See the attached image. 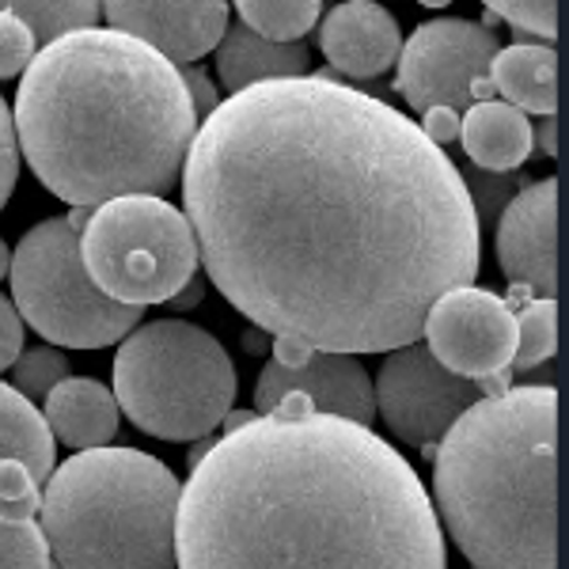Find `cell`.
Masks as SVG:
<instances>
[{
	"instance_id": "1",
	"label": "cell",
	"mask_w": 569,
	"mask_h": 569,
	"mask_svg": "<svg viewBox=\"0 0 569 569\" xmlns=\"http://www.w3.org/2000/svg\"><path fill=\"white\" fill-rule=\"evenodd\" d=\"M182 206L206 278L273 338L391 353L479 278L463 171L415 118L330 77L270 80L201 118Z\"/></svg>"
},
{
	"instance_id": "2",
	"label": "cell",
	"mask_w": 569,
	"mask_h": 569,
	"mask_svg": "<svg viewBox=\"0 0 569 569\" xmlns=\"http://www.w3.org/2000/svg\"><path fill=\"white\" fill-rule=\"evenodd\" d=\"M179 569H448L418 471L369 426L289 395L194 460Z\"/></svg>"
},
{
	"instance_id": "3",
	"label": "cell",
	"mask_w": 569,
	"mask_h": 569,
	"mask_svg": "<svg viewBox=\"0 0 569 569\" xmlns=\"http://www.w3.org/2000/svg\"><path fill=\"white\" fill-rule=\"evenodd\" d=\"M16 144L72 209L163 198L182 176L198 114L179 66L110 27L42 46L16 91Z\"/></svg>"
},
{
	"instance_id": "4",
	"label": "cell",
	"mask_w": 569,
	"mask_h": 569,
	"mask_svg": "<svg viewBox=\"0 0 569 569\" xmlns=\"http://www.w3.org/2000/svg\"><path fill=\"white\" fill-rule=\"evenodd\" d=\"M437 520L475 569H558V395L479 399L437 445Z\"/></svg>"
},
{
	"instance_id": "5",
	"label": "cell",
	"mask_w": 569,
	"mask_h": 569,
	"mask_svg": "<svg viewBox=\"0 0 569 569\" xmlns=\"http://www.w3.org/2000/svg\"><path fill=\"white\" fill-rule=\"evenodd\" d=\"M182 482L137 448H91L53 467L39 528L58 569H176Z\"/></svg>"
},
{
	"instance_id": "6",
	"label": "cell",
	"mask_w": 569,
	"mask_h": 569,
	"mask_svg": "<svg viewBox=\"0 0 569 569\" xmlns=\"http://www.w3.org/2000/svg\"><path fill=\"white\" fill-rule=\"evenodd\" d=\"M236 369L224 346L187 319L130 330L114 353V402L141 433L201 440L232 415Z\"/></svg>"
},
{
	"instance_id": "7",
	"label": "cell",
	"mask_w": 569,
	"mask_h": 569,
	"mask_svg": "<svg viewBox=\"0 0 569 569\" xmlns=\"http://www.w3.org/2000/svg\"><path fill=\"white\" fill-rule=\"evenodd\" d=\"M91 209L34 224L12 251V308L39 338L69 350H103L141 323L144 308L103 297L80 259V232Z\"/></svg>"
},
{
	"instance_id": "8",
	"label": "cell",
	"mask_w": 569,
	"mask_h": 569,
	"mask_svg": "<svg viewBox=\"0 0 569 569\" xmlns=\"http://www.w3.org/2000/svg\"><path fill=\"white\" fill-rule=\"evenodd\" d=\"M80 259L103 297L130 308L168 305L198 273L187 217L163 198H118L91 209Z\"/></svg>"
},
{
	"instance_id": "9",
	"label": "cell",
	"mask_w": 569,
	"mask_h": 569,
	"mask_svg": "<svg viewBox=\"0 0 569 569\" xmlns=\"http://www.w3.org/2000/svg\"><path fill=\"white\" fill-rule=\"evenodd\" d=\"M421 338L437 365L475 380L486 399L509 391L512 353H517V316L509 300L475 284L445 292L429 308Z\"/></svg>"
},
{
	"instance_id": "10",
	"label": "cell",
	"mask_w": 569,
	"mask_h": 569,
	"mask_svg": "<svg viewBox=\"0 0 569 569\" xmlns=\"http://www.w3.org/2000/svg\"><path fill=\"white\" fill-rule=\"evenodd\" d=\"M498 34L475 20H429L421 23L399 50V77L395 88L407 96L410 110L426 114L433 107L471 110L475 80L490 77V61L498 53Z\"/></svg>"
},
{
	"instance_id": "11",
	"label": "cell",
	"mask_w": 569,
	"mask_h": 569,
	"mask_svg": "<svg viewBox=\"0 0 569 569\" xmlns=\"http://www.w3.org/2000/svg\"><path fill=\"white\" fill-rule=\"evenodd\" d=\"M479 399H486L479 383L437 365L421 342L391 350L372 383L376 415L415 448L440 445Z\"/></svg>"
},
{
	"instance_id": "12",
	"label": "cell",
	"mask_w": 569,
	"mask_h": 569,
	"mask_svg": "<svg viewBox=\"0 0 569 569\" xmlns=\"http://www.w3.org/2000/svg\"><path fill=\"white\" fill-rule=\"evenodd\" d=\"M273 361L266 365L259 383H254V410L270 415L281 399L300 395L311 402L316 415L346 418L357 426H369L376 415L372 380L357 357L323 353L297 338H273Z\"/></svg>"
},
{
	"instance_id": "13",
	"label": "cell",
	"mask_w": 569,
	"mask_h": 569,
	"mask_svg": "<svg viewBox=\"0 0 569 569\" xmlns=\"http://www.w3.org/2000/svg\"><path fill=\"white\" fill-rule=\"evenodd\" d=\"M555 217H558V182H528L498 220V262L509 284L536 292L539 300H555Z\"/></svg>"
},
{
	"instance_id": "14",
	"label": "cell",
	"mask_w": 569,
	"mask_h": 569,
	"mask_svg": "<svg viewBox=\"0 0 569 569\" xmlns=\"http://www.w3.org/2000/svg\"><path fill=\"white\" fill-rule=\"evenodd\" d=\"M110 31L144 42L171 66H190L217 50L228 27V4H149V0H110L99 8Z\"/></svg>"
},
{
	"instance_id": "15",
	"label": "cell",
	"mask_w": 569,
	"mask_h": 569,
	"mask_svg": "<svg viewBox=\"0 0 569 569\" xmlns=\"http://www.w3.org/2000/svg\"><path fill=\"white\" fill-rule=\"evenodd\" d=\"M319 50L342 77L372 80L383 69L399 61L402 34L395 16L383 4H369V0H350L327 12L319 23Z\"/></svg>"
},
{
	"instance_id": "16",
	"label": "cell",
	"mask_w": 569,
	"mask_h": 569,
	"mask_svg": "<svg viewBox=\"0 0 569 569\" xmlns=\"http://www.w3.org/2000/svg\"><path fill=\"white\" fill-rule=\"evenodd\" d=\"M42 402L46 429L53 433V440L77 448V452L107 448L118 433V402L99 380L66 376Z\"/></svg>"
},
{
	"instance_id": "17",
	"label": "cell",
	"mask_w": 569,
	"mask_h": 569,
	"mask_svg": "<svg viewBox=\"0 0 569 569\" xmlns=\"http://www.w3.org/2000/svg\"><path fill=\"white\" fill-rule=\"evenodd\" d=\"M217 77L228 91H247L270 80L308 77V46L305 42H266L236 20L224 27L217 46Z\"/></svg>"
},
{
	"instance_id": "18",
	"label": "cell",
	"mask_w": 569,
	"mask_h": 569,
	"mask_svg": "<svg viewBox=\"0 0 569 569\" xmlns=\"http://www.w3.org/2000/svg\"><path fill=\"white\" fill-rule=\"evenodd\" d=\"M456 141H463V152L471 156L475 168L490 171V176H512L536 149L528 114H520L509 103H498V99L467 110Z\"/></svg>"
},
{
	"instance_id": "19",
	"label": "cell",
	"mask_w": 569,
	"mask_h": 569,
	"mask_svg": "<svg viewBox=\"0 0 569 569\" xmlns=\"http://www.w3.org/2000/svg\"><path fill=\"white\" fill-rule=\"evenodd\" d=\"M555 50L550 46H505L490 61V84L505 103L517 107L520 114L555 118L558 110V84H555Z\"/></svg>"
},
{
	"instance_id": "20",
	"label": "cell",
	"mask_w": 569,
	"mask_h": 569,
	"mask_svg": "<svg viewBox=\"0 0 569 569\" xmlns=\"http://www.w3.org/2000/svg\"><path fill=\"white\" fill-rule=\"evenodd\" d=\"M4 460L23 463L31 479L46 486V479L53 475L58 448H53V433L46 429L39 407L16 388L0 383V463Z\"/></svg>"
},
{
	"instance_id": "21",
	"label": "cell",
	"mask_w": 569,
	"mask_h": 569,
	"mask_svg": "<svg viewBox=\"0 0 569 569\" xmlns=\"http://www.w3.org/2000/svg\"><path fill=\"white\" fill-rule=\"evenodd\" d=\"M316 0H240L236 16L266 42H300L319 23Z\"/></svg>"
},
{
	"instance_id": "22",
	"label": "cell",
	"mask_w": 569,
	"mask_h": 569,
	"mask_svg": "<svg viewBox=\"0 0 569 569\" xmlns=\"http://www.w3.org/2000/svg\"><path fill=\"white\" fill-rule=\"evenodd\" d=\"M4 12H12L27 31H31L34 46H50L66 34L88 31L99 23V4L88 0H72V4H34V0H16V4H0Z\"/></svg>"
},
{
	"instance_id": "23",
	"label": "cell",
	"mask_w": 569,
	"mask_h": 569,
	"mask_svg": "<svg viewBox=\"0 0 569 569\" xmlns=\"http://www.w3.org/2000/svg\"><path fill=\"white\" fill-rule=\"evenodd\" d=\"M517 316V353H512V372L539 369L558 350V308L555 300H525Z\"/></svg>"
},
{
	"instance_id": "24",
	"label": "cell",
	"mask_w": 569,
	"mask_h": 569,
	"mask_svg": "<svg viewBox=\"0 0 569 569\" xmlns=\"http://www.w3.org/2000/svg\"><path fill=\"white\" fill-rule=\"evenodd\" d=\"M0 569H53L39 512L0 509Z\"/></svg>"
},
{
	"instance_id": "25",
	"label": "cell",
	"mask_w": 569,
	"mask_h": 569,
	"mask_svg": "<svg viewBox=\"0 0 569 569\" xmlns=\"http://www.w3.org/2000/svg\"><path fill=\"white\" fill-rule=\"evenodd\" d=\"M69 376V361L58 350H27L16 357L12 365V388L23 395V399H46L61 380Z\"/></svg>"
},
{
	"instance_id": "26",
	"label": "cell",
	"mask_w": 569,
	"mask_h": 569,
	"mask_svg": "<svg viewBox=\"0 0 569 569\" xmlns=\"http://www.w3.org/2000/svg\"><path fill=\"white\" fill-rule=\"evenodd\" d=\"M490 20H505L512 31H520V39L531 34L539 42H555L558 39V4L536 0V4H517V0H490L486 4Z\"/></svg>"
},
{
	"instance_id": "27",
	"label": "cell",
	"mask_w": 569,
	"mask_h": 569,
	"mask_svg": "<svg viewBox=\"0 0 569 569\" xmlns=\"http://www.w3.org/2000/svg\"><path fill=\"white\" fill-rule=\"evenodd\" d=\"M463 187H467V198H471V206H475V217H493L528 187V179L490 176V171L471 168V171H467V179H463Z\"/></svg>"
},
{
	"instance_id": "28",
	"label": "cell",
	"mask_w": 569,
	"mask_h": 569,
	"mask_svg": "<svg viewBox=\"0 0 569 569\" xmlns=\"http://www.w3.org/2000/svg\"><path fill=\"white\" fill-rule=\"evenodd\" d=\"M34 53H39V46H34L31 31H27L12 12L0 8V80L27 72V66L34 61Z\"/></svg>"
},
{
	"instance_id": "29",
	"label": "cell",
	"mask_w": 569,
	"mask_h": 569,
	"mask_svg": "<svg viewBox=\"0 0 569 569\" xmlns=\"http://www.w3.org/2000/svg\"><path fill=\"white\" fill-rule=\"evenodd\" d=\"M16 179H20V144H16V126L12 114H8V103L0 96V209L12 198Z\"/></svg>"
},
{
	"instance_id": "30",
	"label": "cell",
	"mask_w": 569,
	"mask_h": 569,
	"mask_svg": "<svg viewBox=\"0 0 569 569\" xmlns=\"http://www.w3.org/2000/svg\"><path fill=\"white\" fill-rule=\"evenodd\" d=\"M20 353H23V319L8 305V297H0V372L12 369Z\"/></svg>"
},
{
	"instance_id": "31",
	"label": "cell",
	"mask_w": 569,
	"mask_h": 569,
	"mask_svg": "<svg viewBox=\"0 0 569 569\" xmlns=\"http://www.w3.org/2000/svg\"><path fill=\"white\" fill-rule=\"evenodd\" d=\"M179 72H182V84H187L190 103H194V114H198V118H209V114L217 110V103H220L213 80H209L201 69H179Z\"/></svg>"
},
{
	"instance_id": "32",
	"label": "cell",
	"mask_w": 569,
	"mask_h": 569,
	"mask_svg": "<svg viewBox=\"0 0 569 569\" xmlns=\"http://www.w3.org/2000/svg\"><path fill=\"white\" fill-rule=\"evenodd\" d=\"M421 133H426L437 149H445L448 141L460 137V114H456V110H445V107L426 110V114H421Z\"/></svg>"
},
{
	"instance_id": "33",
	"label": "cell",
	"mask_w": 569,
	"mask_h": 569,
	"mask_svg": "<svg viewBox=\"0 0 569 569\" xmlns=\"http://www.w3.org/2000/svg\"><path fill=\"white\" fill-rule=\"evenodd\" d=\"M531 144H539L543 156L558 152V133H555V118H543L539 126H531Z\"/></svg>"
},
{
	"instance_id": "34",
	"label": "cell",
	"mask_w": 569,
	"mask_h": 569,
	"mask_svg": "<svg viewBox=\"0 0 569 569\" xmlns=\"http://www.w3.org/2000/svg\"><path fill=\"white\" fill-rule=\"evenodd\" d=\"M201 292H206V278H198V273H194V278L182 284V289L168 300V305H171V308H194L198 300H201Z\"/></svg>"
},
{
	"instance_id": "35",
	"label": "cell",
	"mask_w": 569,
	"mask_h": 569,
	"mask_svg": "<svg viewBox=\"0 0 569 569\" xmlns=\"http://www.w3.org/2000/svg\"><path fill=\"white\" fill-rule=\"evenodd\" d=\"M243 350H247V353H262V350H266L262 330H247V335H243Z\"/></svg>"
},
{
	"instance_id": "36",
	"label": "cell",
	"mask_w": 569,
	"mask_h": 569,
	"mask_svg": "<svg viewBox=\"0 0 569 569\" xmlns=\"http://www.w3.org/2000/svg\"><path fill=\"white\" fill-rule=\"evenodd\" d=\"M8 266H12V254H8V247H4V240H0V281H4Z\"/></svg>"
},
{
	"instance_id": "37",
	"label": "cell",
	"mask_w": 569,
	"mask_h": 569,
	"mask_svg": "<svg viewBox=\"0 0 569 569\" xmlns=\"http://www.w3.org/2000/svg\"><path fill=\"white\" fill-rule=\"evenodd\" d=\"M53 569H58V566H53Z\"/></svg>"
}]
</instances>
